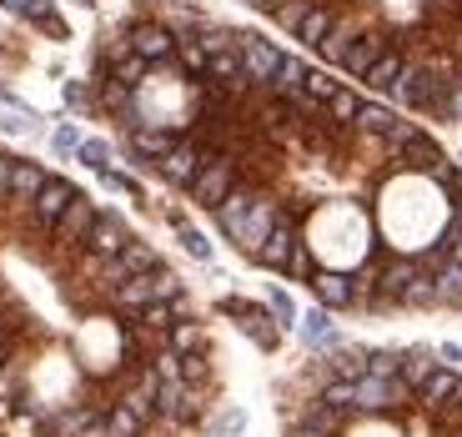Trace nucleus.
<instances>
[{"label": "nucleus", "mask_w": 462, "mask_h": 437, "mask_svg": "<svg viewBox=\"0 0 462 437\" xmlns=\"http://www.w3.org/2000/svg\"><path fill=\"white\" fill-rule=\"evenodd\" d=\"M156 266H162V256H156V246H151V242H136V237H131V242L121 246L116 256H106V262L96 266V272H101V287L111 292V287H121L126 276L156 272Z\"/></svg>", "instance_id": "nucleus-1"}, {"label": "nucleus", "mask_w": 462, "mask_h": 437, "mask_svg": "<svg viewBox=\"0 0 462 437\" xmlns=\"http://www.w3.org/2000/svg\"><path fill=\"white\" fill-rule=\"evenodd\" d=\"M231 186H236V156H211V162L201 166L197 181L186 186V191H191V201H197V207L217 211L221 201L231 196Z\"/></svg>", "instance_id": "nucleus-2"}, {"label": "nucleus", "mask_w": 462, "mask_h": 437, "mask_svg": "<svg viewBox=\"0 0 462 437\" xmlns=\"http://www.w3.org/2000/svg\"><path fill=\"white\" fill-rule=\"evenodd\" d=\"M211 156H217V151H207L197 136H186V141H176V146L166 151L162 162H156V172H162V181H171V186H191L197 172L211 162Z\"/></svg>", "instance_id": "nucleus-3"}, {"label": "nucleus", "mask_w": 462, "mask_h": 437, "mask_svg": "<svg viewBox=\"0 0 462 437\" xmlns=\"http://www.w3.org/2000/svg\"><path fill=\"white\" fill-rule=\"evenodd\" d=\"M221 311L226 317H242V332L252 337L262 352H277V342H282V327H277V317H266L256 302H236V297H221Z\"/></svg>", "instance_id": "nucleus-4"}, {"label": "nucleus", "mask_w": 462, "mask_h": 437, "mask_svg": "<svg viewBox=\"0 0 462 437\" xmlns=\"http://www.w3.org/2000/svg\"><path fill=\"white\" fill-rule=\"evenodd\" d=\"M407 397H412V387L402 377H372V372L357 377V413H393Z\"/></svg>", "instance_id": "nucleus-5"}, {"label": "nucleus", "mask_w": 462, "mask_h": 437, "mask_svg": "<svg viewBox=\"0 0 462 437\" xmlns=\"http://www.w3.org/2000/svg\"><path fill=\"white\" fill-rule=\"evenodd\" d=\"M236 56H242L252 86H272V76H277V66H282V51L272 46V41H262V35H236Z\"/></svg>", "instance_id": "nucleus-6"}, {"label": "nucleus", "mask_w": 462, "mask_h": 437, "mask_svg": "<svg viewBox=\"0 0 462 437\" xmlns=\"http://www.w3.org/2000/svg\"><path fill=\"white\" fill-rule=\"evenodd\" d=\"M277 217H282V211H277V201H272V196H256V201H252V211L242 217V227L231 231V242L242 246L246 256H256V246L266 242V231L277 227Z\"/></svg>", "instance_id": "nucleus-7"}, {"label": "nucleus", "mask_w": 462, "mask_h": 437, "mask_svg": "<svg viewBox=\"0 0 462 437\" xmlns=\"http://www.w3.org/2000/svg\"><path fill=\"white\" fill-rule=\"evenodd\" d=\"M76 196H81V191H76V186H70L66 176H51V181L41 186V196L31 201V217H35V227H41V231H56V221L66 217V207L76 201Z\"/></svg>", "instance_id": "nucleus-8"}, {"label": "nucleus", "mask_w": 462, "mask_h": 437, "mask_svg": "<svg viewBox=\"0 0 462 437\" xmlns=\"http://www.w3.org/2000/svg\"><path fill=\"white\" fill-rule=\"evenodd\" d=\"M297 242H301V237H297V227H291V217L282 211V217H277V227L266 231V242L256 246V256H252V262H256V266H266V272H287V262H291V252H297Z\"/></svg>", "instance_id": "nucleus-9"}, {"label": "nucleus", "mask_w": 462, "mask_h": 437, "mask_svg": "<svg viewBox=\"0 0 462 437\" xmlns=\"http://www.w3.org/2000/svg\"><path fill=\"white\" fill-rule=\"evenodd\" d=\"M126 242H131L126 221L116 217V211H96V227H91V237H86V252H91V266H101L106 256H116V252H121Z\"/></svg>", "instance_id": "nucleus-10"}, {"label": "nucleus", "mask_w": 462, "mask_h": 437, "mask_svg": "<svg viewBox=\"0 0 462 437\" xmlns=\"http://www.w3.org/2000/svg\"><path fill=\"white\" fill-rule=\"evenodd\" d=\"M156 413L166 417V423H191L197 417V387L181 377H166L162 387H156Z\"/></svg>", "instance_id": "nucleus-11"}, {"label": "nucleus", "mask_w": 462, "mask_h": 437, "mask_svg": "<svg viewBox=\"0 0 462 437\" xmlns=\"http://www.w3.org/2000/svg\"><path fill=\"white\" fill-rule=\"evenodd\" d=\"M422 272L417 266V256H387L377 272V307H397V297H402V287L412 282V276Z\"/></svg>", "instance_id": "nucleus-12"}, {"label": "nucleus", "mask_w": 462, "mask_h": 437, "mask_svg": "<svg viewBox=\"0 0 462 437\" xmlns=\"http://www.w3.org/2000/svg\"><path fill=\"white\" fill-rule=\"evenodd\" d=\"M91 227H96V201L91 196H76V201L66 207V217L56 221V242L60 246H86Z\"/></svg>", "instance_id": "nucleus-13"}, {"label": "nucleus", "mask_w": 462, "mask_h": 437, "mask_svg": "<svg viewBox=\"0 0 462 437\" xmlns=\"http://www.w3.org/2000/svg\"><path fill=\"white\" fill-rule=\"evenodd\" d=\"M131 51H136L141 60H151V66H166V60L176 56V35L166 31V25H136V31H131Z\"/></svg>", "instance_id": "nucleus-14"}, {"label": "nucleus", "mask_w": 462, "mask_h": 437, "mask_svg": "<svg viewBox=\"0 0 462 437\" xmlns=\"http://www.w3.org/2000/svg\"><path fill=\"white\" fill-rule=\"evenodd\" d=\"M457 397H462V377L452 367H438L428 382H422V387H417V403L428 407V413H442V407L457 403Z\"/></svg>", "instance_id": "nucleus-15"}, {"label": "nucleus", "mask_w": 462, "mask_h": 437, "mask_svg": "<svg viewBox=\"0 0 462 437\" xmlns=\"http://www.w3.org/2000/svg\"><path fill=\"white\" fill-rule=\"evenodd\" d=\"M393 162H397V166H407V172H428V176H432L442 162H448V156H442V146L428 136V131H417V136H412V141H407V146L393 156Z\"/></svg>", "instance_id": "nucleus-16"}, {"label": "nucleus", "mask_w": 462, "mask_h": 437, "mask_svg": "<svg viewBox=\"0 0 462 437\" xmlns=\"http://www.w3.org/2000/svg\"><path fill=\"white\" fill-rule=\"evenodd\" d=\"M312 297H317V307H327V311L352 307V276H346V272H322V266H317Z\"/></svg>", "instance_id": "nucleus-17"}, {"label": "nucleus", "mask_w": 462, "mask_h": 437, "mask_svg": "<svg viewBox=\"0 0 462 437\" xmlns=\"http://www.w3.org/2000/svg\"><path fill=\"white\" fill-rule=\"evenodd\" d=\"M171 146H176V136L166 126H131V156H136V162L156 166Z\"/></svg>", "instance_id": "nucleus-18"}, {"label": "nucleus", "mask_w": 462, "mask_h": 437, "mask_svg": "<svg viewBox=\"0 0 462 437\" xmlns=\"http://www.w3.org/2000/svg\"><path fill=\"white\" fill-rule=\"evenodd\" d=\"M297 332H301V342H307V347H327V352L342 347L337 322H332V311H327V307H312L307 317H297Z\"/></svg>", "instance_id": "nucleus-19"}, {"label": "nucleus", "mask_w": 462, "mask_h": 437, "mask_svg": "<svg viewBox=\"0 0 462 437\" xmlns=\"http://www.w3.org/2000/svg\"><path fill=\"white\" fill-rule=\"evenodd\" d=\"M382 51H387V41H382L377 31H357V41H352L346 56H342V70H346V76H367L372 60H377Z\"/></svg>", "instance_id": "nucleus-20"}, {"label": "nucleus", "mask_w": 462, "mask_h": 437, "mask_svg": "<svg viewBox=\"0 0 462 437\" xmlns=\"http://www.w3.org/2000/svg\"><path fill=\"white\" fill-rule=\"evenodd\" d=\"M256 196H262V191H256V186H231V196H226V201H221L217 211H211V217H217V227L226 231V237H231V231H236V227H242V217H246V211H252V201H256Z\"/></svg>", "instance_id": "nucleus-21"}, {"label": "nucleus", "mask_w": 462, "mask_h": 437, "mask_svg": "<svg viewBox=\"0 0 462 437\" xmlns=\"http://www.w3.org/2000/svg\"><path fill=\"white\" fill-rule=\"evenodd\" d=\"M46 181H51V172L41 162H21V156H15V172H11V196L15 201H35Z\"/></svg>", "instance_id": "nucleus-22"}, {"label": "nucleus", "mask_w": 462, "mask_h": 437, "mask_svg": "<svg viewBox=\"0 0 462 437\" xmlns=\"http://www.w3.org/2000/svg\"><path fill=\"white\" fill-rule=\"evenodd\" d=\"M301 81H307V60L282 56L277 76H272V96H277V101H297V96H301Z\"/></svg>", "instance_id": "nucleus-23"}, {"label": "nucleus", "mask_w": 462, "mask_h": 437, "mask_svg": "<svg viewBox=\"0 0 462 437\" xmlns=\"http://www.w3.org/2000/svg\"><path fill=\"white\" fill-rule=\"evenodd\" d=\"M332 25H337V11L317 0L312 11L301 15V25H297V41H307V46H322L327 35H332Z\"/></svg>", "instance_id": "nucleus-24"}, {"label": "nucleus", "mask_w": 462, "mask_h": 437, "mask_svg": "<svg viewBox=\"0 0 462 437\" xmlns=\"http://www.w3.org/2000/svg\"><path fill=\"white\" fill-rule=\"evenodd\" d=\"M432 372H438V352H432V347H407V352H402V382L412 392L422 387Z\"/></svg>", "instance_id": "nucleus-25"}, {"label": "nucleus", "mask_w": 462, "mask_h": 437, "mask_svg": "<svg viewBox=\"0 0 462 437\" xmlns=\"http://www.w3.org/2000/svg\"><path fill=\"white\" fill-rule=\"evenodd\" d=\"M428 276H432V292H438V307H462V266L452 256Z\"/></svg>", "instance_id": "nucleus-26"}, {"label": "nucleus", "mask_w": 462, "mask_h": 437, "mask_svg": "<svg viewBox=\"0 0 462 437\" xmlns=\"http://www.w3.org/2000/svg\"><path fill=\"white\" fill-rule=\"evenodd\" d=\"M162 342H166V352H176V357L207 352V327H201V322H176L171 332L162 337Z\"/></svg>", "instance_id": "nucleus-27"}, {"label": "nucleus", "mask_w": 462, "mask_h": 437, "mask_svg": "<svg viewBox=\"0 0 462 437\" xmlns=\"http://www.w3.org/2000/svg\"><path fill=\"white\" fill-rule=\"evenodd\" d=\"M402 66H407V56H402V51H393V46H387L377 60H372V70L362 76V81H367V86H377V91H393V86H397V76H402Z\"/></svg>", "instance_id": "nucleus-28"}, {"label": "nucleus", "mask_w": 462, "mask_h": 437, "mask_svg": "<svg viewBox=\"0 0 462 437\" xmlns=\"http://www.w3.org/2000/svg\"><path fill=\"white\" fill-rule=\"evenodd\" d=\"M393 121H397L393 106H382V101H362V111H357V121H352V126H357L362 136H377V141H382Z\"/></svg>", "instance_id": "nucleus-29"}, {"label": "nucleus", "mask_w": 462, "mask_h": 437, "mask_svg": "<svg viewBox=\"0 0 462 437\" xmlns=\"http://www.w3.org/2000/svg\"><path fill=\"white\" fill-rule=\"evenodd\" d=\"M0 131H35V111L11 91H0Z\"/></svg>", "instance_id": "nucleus-30"}, {"label": "nucleus", "mask_w": 462, "mask_h": 437, "mask_svg": "<svg viewBox=\"0 0 462 437\" xmlns=\"http://www.w3.org/2000/svg\"><path fill=\"white\" fill-rule=\"evenodd\" d=\"M332 377H346V382L367 377V352H362V347H337L332 352Z\"/></svg>", "instance_id": "nucleus-31"}, {"label": "nucleus", "mask_w": 462, "mask_h": 437, "mask_svg": "<svg viewBox=\"0 0 462 437\" xmlns=\"http://www.w3.org/2000/svg\"><path fill=\"white\" fill-rule=\"evenodd\" d=\"M176 311H181V302H146L136 317H141V327H151V332L166 337V332L176 327Z\"/></svg>", "instance_id": "nucleus-32"}, {"label": "nucleus", "mask_w": 462, "mask_h": 437, "mask_svg": "<svg viewBox=\"0 0 462 437\" xmlns=\"http://www.w3.org/2000/svg\"><path fill=\"white\" fill-rule=\"evenodd\" d=\"M25 21H35V25H46L51 35H56V41H66V21H60L56 15V0H25Z\"/></svg>", "instance_id": "nucleus-33"}, {"label": "nucleus", "mask_w": 462, "mask_h": 437, "mask_svg": "<svg viewBox=\"0 0 462 437\" xmlns=\"http://www.w3.org/2000/svg\"><path fill=\"white\" fill-rule=\"evenodd\" d=\"M317 0H272V5H266V15H272V21L282 25V31H297L301 25V15L312 11Z\"/></svg>", "instance_id": "nucleus-34"}, {"label": "nucleus", "mask_w": 462, "mask_h": 437, "mask_svg": "<svg viewBox=\"0 0 462 437\" xmlns=\"http://www.w3.org/2000/svg\"><path fill=\"white\" fill-rule=\"evenodd\" d=\"M176 56H181V66L191 70V76H207V60H211V51L201 46L197 35H176Z\"/></svg>", "instance_id": "nucleus-35"}, {"label": "nucleus", "mask_w": 462, "mask_h": 437, "mask_svg": "<svg viewBox=\"0 0 462 437\" xmlns=\"http://www.w3.org/2000/svg\"><path fill=\"white\" fill-rule=\"evenodd\" d=\"M322 403L337 407V413H357V382H346V377H332L322 387Z\"/></svg>", "instance_id": "nucleus-36"}, {"label": "nucleus", "mask_w": 462, "mask_h": 437, "mask_svg": "<svg viewBox=\"0 0 462 437\" xmlns=\"http://www.w3.org/2000/svg\"><path fill=\"white\" fill-rule=\"evenodd\" d=\"M397 307H438V292H432V276L417 272L412 282L402 287V297H397Z\"/></svg>", "instance_id": "nucleus-37"}, {"label": "nucleus", "mask_w": 462, "mask_h": 437, "mask_svg": "<svg viewBox=\"0 0 462 437\" xmlns=\"http://www.w3.org/2000/svg\"><path fill=\"white\" fill-rule=\"evenodd\" d=\"M141 427H146V423H141L126 403H116L111 413H106V432H111V437H141Z\"/></svg>", "instance_id": "nucleus-38"}, {"label": "nucleus", "mask_w": 462, "mask_h": 437, "mask_svg": "<svg viewBox=\"0 0 462 437\" xmlns=\"http://www.w3.org/2000/svg\"><path fill=\"white\" fill-rule=\"evenodd\" d=\"M146 70H151V60H141L136 51H126V56L116 60V70H111V81H121V86H131V91H136V86L146 81Z\"/></svg>", "instance_id": "nucleus-39"}, {"label": "nucleus", "mask_w": 462, "mask_h": 437, "mask_svg": "<svg viewBox=\"0 0 462 437\" xmlns=\"http://www.w3.org/2000/svg\"><path fill=\"white\" fill-rule=\"evenodd\" d=\"M327 111H332V121H337V126H352V121H357V111H362V101H357V91H346V86H337V96L327 101Z\"/></svg>", "instance_id": "nucleus-40"}, {"label": "nucleus", "mask_w": 462, "mask_h": 437, "mask_svg": "<svg viewBox=\"0 0 462 437\" xmlns=\"http://www.w3.org/2000/svg\"><path fill=\"white\" fill-rule=\"evenodd\" d=\"M352 41H357V31H352V25H332V35H327L317 51H322V60L342 66V56H346V46H352Z\"/></svg>", "instance_id": "nucleus-41"}, {"label": "nucleus", "mask_w": 462, "mask_h": 437, "mask_svg": "<svg viewBox=\"0 0 462 437\" xmlns=\"http://www.w3.org/2000/svg\"><path fill=\"white\" fill-rule=\"evenodd\" d=\"M301 96H307V101H317V106H327V101L337 96V81L327 76V70H312V66H307V81H301Z\"/></svg>", "instance_id": "nucleus-42"}, {"label": "nucleus", "mask_w": 462, "mask_h": 437, "mask_svg": "<svg viewBox=\"0 0 462 437\" xmlns=\"http://www.w3.org/2000/svg\"><path fill=\"white\" fill-rule=\"evenodd\" d=\"M367 372L372 377H402V352H393V347L367 352Z\"/></svg>", "instance_id": "nucleus-43"}, {"label": "nucleus", "mask_w": 462, "mask_h": 437, "mask_svg": "<svg viewBox=\"0 0 462 437\" xmlns=\"http://www.w3.org/2000/svg\"><path fill=\"white\" fill-rule=\"evenodd\" d=\"M76 162L101 176V172H111V146H106V141H81V146H76Z\"/></svg>", "instance_id": "nucleus-44"}, {"label": "nucleus", "mask_w": 462, "mask_h": 437, "mask_svg": "<svg viewBox=\"0 0 462 437\" xmlns=\"http://www.w3.org/2000/svg\"><path fill=\"white\" fill-rule=\"evenodd\" d=\"M342 417H346V413H337V407H327L322 397H317V403L307 407V417H301V423H307V427H322V432H332V437H337V427H342Z\"/></svg>", "instance_id": "nucleus-45"}, {"label": "nucleus", "mask_w": 462, "mask_h": 437, "mask_svg": "<svg viewBox=\"0 0 462 437\" xmlns=\"http://www.w3.org/2000/svg\"><path fill=\"white\" fill-rule=\"evenodd\" d=\"M266 307H272V317H277V327H297V302H291L282 287H272V292H266Z\"/></svg>", "instance_id": "nucleus-46"}, {"label": "nucleus", "mask_w": 462, "mask_h": 437, "mask_svg": "<svg viewBox=\"0 0 462 437\" xmlns=\"http://www.w3.org/2000/svg\"><path fill=\"white\" fill-rule=\"evenodd\" d=\"M417 131H422V126H417V121H402V116H397L393 126H387V136H382V146H387V156H397V151H402L407 141L417 136Z\"/></svg>", "instance_id": "nucleus-47"}, {"label": "nucleus", "mask_w": 462, "mask_h": 437, "mask_svg": "<svg viewBox=\"0 0 462 437\" xmlns=\"http://www.w3.org/2000/svg\"><path fill=\"white\" fill-rule=\"evenodd\" d=\"M287 276H297V282H312L317 276V262H312V252H307V242H297V252H291V262H287Z\"/></svg>", "instance_id": "nucleus-48"}, {"label": "nucleus", "mask_w": 462, "mask_h": 437, "mask_svg": "<svg viewBox=\"0 0 462 437\" xmlns=\"http://www.w3.org/2000/svg\"><path fill=\"white\" fill-rule=\"evenodd\" d=\"M242 427H246V413H242V407H226V413L211 417V432H221V437H236Z\"/></svg>", "instance_id": "nucleus-49"}, {"label": "nucleus", "mask_w": 462, "mask_h": 437, "mask_svg": "<svg viewBox=\"0 0 462 437\" xmlns=\"http://www.w3.org/2000/svg\"><path fill=\"white\" fill-rule=\"evenodd\" d=\"M51 146H56L60 156H76V146H81V131H76V121H60L56 136H51Z\"/></svg>", "instance_id": "nucleus-50"}, {"label": "nucleus", "mask_w": 462, "mask_h": 437, "mask_svg": "<svg viewBox=\"0 0 462 437\" xmlns=\"http://www.w3.org/2000/svg\"><path fill=\"white\" fill-rule=\"evenodd\" d=\"M176 231H181V246H186L191 256H197V262H211V242L201 237L197 227H176Z\"/></svg>", "instance_id": "nucleus-51"}, {"label": "nucleus", "mask_w": 462, "mask_h": 437, "mask_svg": "<svg viewBox=\"0 0 462 437\" xmlns=\"http://www.w3.org/2000/svg\"><path fill=\"white\" fill-rule=\"evenodd\" d=\"M207 352H191V357H181V382H191V387H197V382H207Z\"/></svg>", "instance_id": "nucleus-52"}, {"label": "nucleus", "mask_w": 462, "mask_h": 437, "mask_svg": "<svg viewBox=\"0 0 462 437\" xmlns=\"http://www.w3.org/2000/svg\"><path fill=\"white\" fill-rule=\"evenodd\" d=\"M432 181L438 186H448L452 196H462V166H452V162H442L438 172H432Z\"/></svg>", "instance_id": "nucleus-53"}, {"label": "nucleus", "mask_w": 462, "mask_h": 437, "mask_svg": "<svg viewBox=\"0 0 462 437\" xmlns=\"http://www.w3.org/2000/svg\"><path fill=\"white\" fill-rule=\"evenodd\" d=\"M66 101H70V106H91V86H81V81H66Z\"/></svg>", "instance_id": "nucleus-54"}, {"label": "nucleus", "mask_w": 462, "mask_h": 437, "mask_svg": "<svg viewBox=\"0 0 462 437\" xmlns=\"http://www.w3.org/2000/svg\"><path fill=\"white\" fill-rule=\"evenodd\" d=\"M11 172H15V156L0 151V196H11Z\"/></svg>", "instance_id": "nucleus-55"}, {"label": "nucleus", "mask_w": 462, "mask_h": 437, "mask_svg": "<svg viewBox=\"0 0 462 437\" xmlns=\"http://www.w3.org/2000/svg\"><path fill=\"white\" fill-rule=\"evenodd\" d=\"M442 237H448V242H462V196H457V207H452V221H448Z\"/></svg>", "instance_id": "nucleus-56"}, {"label": "nucleus", "mask_w": 462, "mask_h": 437, "mask_svg": "<svg viewBox=\"0 0 462 437\" xmlns=\"http://www.w3.org/2000/svg\"><path fill=\"white\" fill-rule=\"evenodd\" d=\"M438 357H442V362H462V347H457V342H442Z\"/></svg>", "instance_id": "nucleus-57"}, {"label": "nucleus", "mask_w": 462, "mask_h": 437, "mask_svg": "<svg viewBox=\"0 0 462 437\" xmlns=\"http://www.w3.org/2000/svg\"><path fill=\"white\" fill-rule=\"evenodd\" d=\"M291 437H332V432H322V427H307V423H297V432Z\"/></svg>", "instance_id": "nucleus-58"}, {"label": "nucleus", "mask_w": 462, "mask_h": 437, "mask_svg": "<svg viewBox=\"0 0 462 437\" xmlns=\"http://www.w3.org/2000/svg\"><path fill=\"white\" fill-rule=\"evenodd\" d=\"M442 242H448V237H442ZM448 256H452V262L462 266V242H448Z\"/></svg>", "instance_id": "nucleus-59"}, {"label": "nucleus", "mask_w": 462, "mask_h": 437, "mask_svg": "<svg viewBox=\"0 0 462 437\" xmlns=\"http://www.w3.org/2000/svg\"><path fill=\"white\" fill-rule=\"evenodd\" d=\"M0 5H5V11H25V0H0Z\"/></svg>", "instance_id": "nucleus-60"}, {"label": "nucleus", "mask_w": 462, "mask_h": 437, "mask_svg": "<svg viewBox=\"0 0 462 437\" xmlns=\"http://www.w3.org/2000/svg\"><path fill=\"white\" fill-rule=\"evenodd\" d=\"M5 357H11V352H5V342H0V367H5Z\"/></svg>", "instance_id": "nucleus-61"}, {"label": "nucleus", "mask_w": 462, "mask_h": 437, "mask_svg": "<svg viewBox=\"0 0 462 437\" xmlns=\"http://www.w3.org/2000/svg\"><path fill=\"white\" fill-rule=\"evenodd\" d=\"M252 5H256V11H266V5H272V0H252Z\"/></svg>", "instance_id": "nucleus-62"}, {"label": "nucleus", "mask_w": 462, "mask_h": 437, "mask_svg": "<svg viewBox=\"0 0 462 437\" xmlns=\"http://www.w3.org/2000/svg\"><path fill=\"white\" fill-rule=\"evenodd\" d=\"M457 162H462V156H457Z\"/></svg>", "instance_id": "nucleus-63"}]
</instances>
